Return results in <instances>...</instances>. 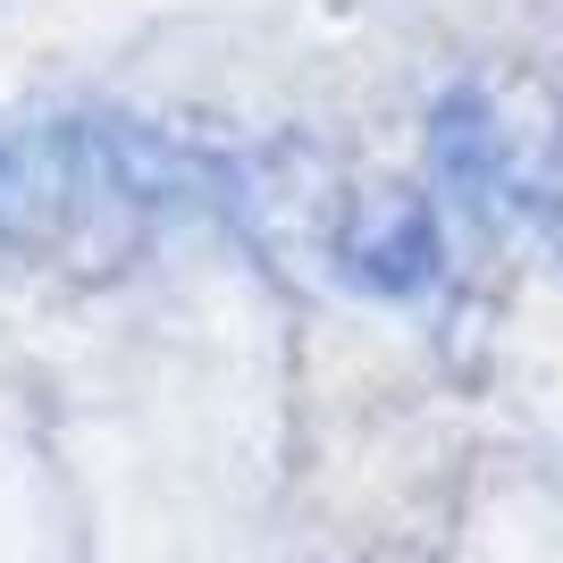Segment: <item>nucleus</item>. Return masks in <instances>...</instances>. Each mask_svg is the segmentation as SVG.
Here are the masks:
<instances>
[{
	"label": "nucleus",
	"mask_w": 563,
	"mask_h": 563,
	"mask_svg": "<svg viewBox=\"0 0 563 563\" xmlns=\"http://www.w3.org/2000/svg\"><path fill=\"white\" fill-rule=\"evenodd\" d=\"M329 261L353 295H378V303H412L438 286L446 269V228H438V202L412 186H378L353 194L329 228Z\"/></svg>",
	"instance_id": "2"
},
{
	"label": "nucleus",
	"mask_w": 563,
	"mask_h": 563,
	"mask_svg": "<svg viewBox=\"0 0 563 563\" xmlns=\"http://www.w3.org/2000/svg\"><path fill=\"white\" fill-rule=\"evenodd\" d=\"M429 177L446 194V211L471 228H496V211L514 202V152L496 126V101L479 85H446L429 110Z\"/></svg>",
	"instance_id": "3"
},
{
	"label": "nucleus",
	"mask_w": 563,
	"mask_h": 563,
	"mask_svg": "<svg viewBox=\"0 0 563 563\" xmlns=\"http://www.w3.org/2000/svg\"><path fill=\"white\" fill-rule=\"evenodd\" d=\"M76 211H93V194L76 177L59 126H0V244L43 253L68 235Z\"/></svg>",
	"instance_id": "4"
},
{
	"label": "nucleus",
	"mask_w": 563,
	"mask_h": 563,
	"mask_svg": "<svg viewBox=\"0 0 563 563\" xmlns=\"http://www.w3.org/2000/svg\"><path fill=\"white\" fill-rule=\"evenodd\" d=\"M59 143H68L76 177L101 211H194V202H228L235 194V161H219L211 143L168 135L135 110H85L59 118Z\"/></svg>",
	"instance_id": "1"
}]
</instances>
